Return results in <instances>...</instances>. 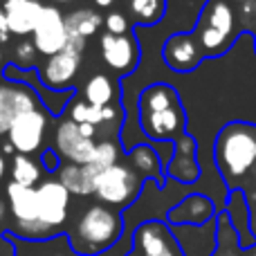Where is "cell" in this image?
<instances>
[{
  "mask_svg": "<svg viewBox=\"0 0 256 256\" xmlns=\"http://www.w3.org/2000/svg\"><path fill=\"white\" fill-rule=\"evenodd\" d=\"M43 166L48 168V171H58V166H61V164H58V158H56V150H45L43 153Z\"/></svg>",
  "mask_w": 256,
  "mask_h": 256,
  "instance_id": "31",
  "label": "cell"
},
{
  "mask_svg": "<svg viewBox=\"0 0 256 256\" xmlns=\"http://www.w3.org/2000/svg\"><path fill=\"white\" fill-rule=\"evenodd\" d=\"M216 256H236V250H234V248H225V245H220V250L216 252Z\"/></svg>",
  "mask_w": 256,
  "mask_h": 256,
  "instance_id": "35",
  "label": "cell"
},
{
  "mask_svg": "<svg viewBox=\"0 0 256 256\" xmlns=\"http://www.w3.org/2000/svg\"><path fill=\"white\" fill-rule=\"evenodd\" d=\"M4 173H7V162H4V155L0 153V180L4 178Z\"/></svg>",
  "mask_w": 256,
  "mask_h": 256,
  "instance_id": "36",
  "label": "cell"
},
{
  "mask_svg": "<svg viewBox=\"0 0 256 256\" xmlns=\"http://www.w3.org/2000/svg\"><path fill=\"white\" fill-rule=\"evenodd\" d=\"M52 2H68V0H52Z\"/></svg>",
  "mask_w": 256,
  "mask_h": 256,
  "instance_id": "40",
  "label": "cell"
},
{
  "mask_svg": "<svg viewBox=\"0 0 256 256\" xmlns=\"http://www.w3.org/2000/svg\"><path fill=\"white\" fill-rule=\"evenodd\" d=\"M84 102H88L90 106H97V108L117 106L115 104L117 102L115 81L106 74H94L84 88Z\"/></svg>",
  "mask_w": 256,
  "mask_h": 256,
  "instance_id": "20",
  "label": "cell"
},
{
  "mask_svg": "<svg viewBox=\"0 0 256 256\" xmlns=\"http://www.w3.org/2000/svg\"><path fill=\"white\" fill-rule=\"evenodd\" d=\"M227 38H230V36H225L222 32L214 30V27H209V25H204L202 30H200V34H198V43H200V48H202L204 52H209V54L220 52V50L225 48Z\"/></svg>",
  "mask_w": 256,
  "mask_h": 256,
  "instance_id": "28",
  "label": "cell"
},
{
  "mask_svg": "<svg viewBox=\"0 0 256 256\" xmlns=\"http://www.w3.org/2000/svg\"><path fill=\"white\" fill-rule=\"evenodd\" d=\"M99 48H102V58L106 66H110L120 74H128L135 70L137 61H140V45L130 34H104L99 38Z\"/></svg>",
  "mask_w": 256,
  "mask_h": 256,
  "instance_id": "12",
  "label": "cell"
},
{
  "mask_svg": "<svg viewBox=\"0 0 256 256\" xmlns=\"http://www.w3.org/2000/svg\"><path fill=\"white\" fill-rule=\"evenodd\" d=\"M117 115H120V106H106V108H97L90 106L88 102H79L72 106L70 120L76 122V124H106V122H115Z\"/></svg>",
  "mask_w": 256,
  "mask_h": 256,
  "instance_id": "22",
  "label": "cell"
},
{
  "mask_svg": "<svg viewBox=\"0 0 256 256\" xmlns=\"http://www.w3.org/2000/svg\"><path fill=\"white\" fill-rule=\"evenodd\" d=\"M207 25L214 27V30L222 32L225 36H230L234 32V12L227 2L222 0H216V2L209 4L207 9Z\"/></svg>",
  "mask_w": 256,
  "mask_h": 256,
  "instance_id": "27",
  "label": "cell"
},
{
  "mask_svg": "<svg viewBox=\"0 0 256 256\" xmlns=\"http://www.w3.org/2000/svg\"><path fill=\"white\" fill-rule=\"evenodd\" d=\"M162 54L168 68H173L178 72H186V70H194L200 63L202 48H200V43L196 40L194 34H178L166 40Z\"/></svg>",
  "mask_w": 256,
  "mask_h": 256,
  "instance_id": "13",
  "label": "cell"
},
{
  "mask_svg": "<svg viewBox=\"0 0 256 256\" xmlns=\"http://www.w3.org/2000/svg\"><path fill=\"white\" fill-rule=\"evenodd\" d=\"M36 54H38V50H36L34 40H20L16 45V50H14V63H16V68L34 66Z\"/></svg>",
  "mask_w": 256,
  "mask_h": 256,
  "instance_id": "29",
  "label": "cell"
},
{
  "mask_svg": "<svg viewBox=\"0 0 256 256\" xmlns=\"http://www.w3.org/2000/svg\"><path fill=\"white\" fill-rule=\"evenodd\" d=\"M142 189V176L126 164H115L97 176L94 180V196L106 207L124 209L137 198Z\"/></svg>",
  "mask_w": 256,
  "mask_h": 256,
  "instance_id": "3",
  "label": "cell"
},
{
  "mask_svg": "<svg viewBox=\"0 0 256 256\" xmlns=\"http://www.w3.org/2000/svg\"><path fill=\"white\" fill-rule=\"evenodd\" d=\"M250 256H256V254H250Z\"/></svg>",
  "mask_w": 256,
  "mask_h": 256,
  "instance_id": "44",
  "label": "cell"
},
{
  "mask_svg": "<svg viewBox=\"0 0 256 256\" xmlns=\"http://www.w3.org/2000/svg\"><path fill=\"white\" fill-rule=\"evenodd\" d=\"M9 173H12V182L20 186H36L38 182H43V168L30 155H14Z\"/></svg>",
  "mask_w": 256,
  "mask_h": 256,
  "instance_id": "23",
  "label": "cell"
},
{
  "mask_svg": "<svg viewBox=\"0 0 256 256\" xmlns=\"http://www.w3.org/2000/svg\"><path fill=\"white\" fill-rule=\"evenodd\" d=\"M132 243L140 256H184L171 230L160 220H148L137 227Z\"/></svg>",
  "mask_w": 256,
  "mask_h": 256,
  "instance_id": "11",
  "label": "cell"
},
{
  "mask_svg": "<svg viewBox=\"0 0 256 256\" xmlns=\"http://www.w3.org/2000/svg\"><path fill=\"white\" fill-rule=\"evenodd\" d=\"M7 214H9V202H4L0 198V230L4 227V220H7Z\"/></svg>",
  "mask_w": 256,
  "mask_h": 256,
  "instance_id": "33",
  "label": "cell"
},
{
  "mask_svg": "<svg viewBox=\"0 0 256 256\" xmlns=\"http://www.w3.org/2000/svg\"><path fill=\"white\" fill-rule=\"evenodd\" d=\"M12 38V30H9V20L4 9H0V43H7Z\"/></svg>",
  "mask_w": 256,
  "mask_h": 256,
  "instance_id": "32",
  "label": "cell"
},
{
  "mask_svg": "<svg viewBox=\"0 0 256 256\" xmlns=\"http://www.w3.org/2000/svg\"><path fill=\"white\" fill-rule=\"evenodd\" d=\"M32 38H34L38 54H45L48 58L63 52L68 40H70V34H68V22L61 9L54 7V4H45L43 16H40Z\"/></svg>",
  "mask_w": 256,
  "mask_h": 256,
  "instance_id": "8",
  "label": "cell"
},
{
  "mask_svg": "<svg viewBox=\"0 0 256 256\" xmlns=\"http://www.w3.org/2000/svg\"><path fill=\"white\" fill-rule=\"evenodd\" d=\"M38 214L40 225L45 234L52 236L63 227L68 218V207H70V191L61 184L58 180H43L38 186Z\"/></svg>",
  "mask_w": 256,
  "mask_h": 256,
  "instance_id": "7",
  "label": "cell"
},
{
  "mask_svg": "<svg viewBox=\"0 0 256 256\" xmlns=\"http://www.w3.org/2000/svg\"><path fill=\"white\" fill-rule=\"evenodd\" d=\"M254 14H256V2H254Z\"/></svg>",
  "mask_w": 256,
  "mask_h": 256,
  "instance_id": "43",
  "label": "cell"
},
{
  "mask_svg": "<svg viewBox=\"0 0 256 256\" xmlns=\"http://www.w3.org/2000/svg\"><path fill=\"white\" fill-rule=\"evenodd\" d=\"M86 50V40L81 38H70L66 45V50L54 56H50L45 61V66L40 68V79H43L45 88L52 90H63L74 81L76 72L81 68V56Z\"/></svg>",
  "mask_w": 256,
  "mask_h": 256,
  "instance_id": "5",
  "label": "cell"
},
{
  "mask_svg": "<svg viewBox=\"0 0 256 256\" xmlns=\"http://www.w3.org/2000/svg\"><path fill=\"white\" fill-rule=\"evenodd\" d=\"M106 30L108 34H115V36H122V34H128V20L122 12H112L106 16Z\"/></svg>",
  "mask_w": 256,
  "mask_h": 256,
  "instance_id": "30",
  "label": "cell"
},
{
  "mask_svg": "<svg viewBox=\"0 0 256 256\" xmlns=\"http://www.w3.org/2000/svg\"><path fill=\"white\" fill-rule=\"evenodd\" d=\"M7 202L14 220H16V234L25 238H45V230L40 225L38 214V191L36 186H20L16 182L7 184Z\"/></svg>",
  "mask_w": 256,
  "mask_h": 256,
  "instance_id": "4",
  "label": "cell"
},
{
  "mask_svg": "<svg viewBox=\"0 0 256 256\" xmlns=\"http://www.w3.org/2000/svg\"><path fill=\"white\" fill-rule=\"evenodd\" d=\"M214 216V204L204 196H189L176 209H171L168 220L178 225H202Z\"/></svg>",
  "mask_w": 256,
  "mask_h": 256,
  "instance_id": "16",
  "label": "cell"
},
{
  "mask_svg": "<svg viewBox=\"0 0 256 256\" xmlns=\"http://www.w3.org/2000/svg\"><path fill=\"white\" fill-rule=\"evenodd\" d=\"M54 146H56L58 155L63 160H68L72 164H79V166H88L92 162L97 142L86 137L76 122L63 120L56 126V132H54Z\"/></svg>",
  "mask_w": 256,
  "mask_h": 256,
  "instance_id": "10",
  "label": "cell"
},
{
  "mask_svg": "<svg viewBox=\"0 0 256 256\" xmlns=\"http://www.w3.org/2000/svg\"><path fill=\"white\" fill-rule=\"evenodd\" d=\"M56 180L61 182L70 194L90 196V194H94V180H97V176H94L88 166H79V164L66 162L58 166Z\"/></svg>",
  "mask_w": 256,
  "mask_h": 256,
  "instance_id": "17",
  "label": "cell"
},
{
  "mask_svg": "<svg viewBox=\"0 0 256 256\" xmlns=\"http://www.w3.org/2000/svg\"><path fill=\"white\" fill-rule=\"evenodd\" d=\"M240 2H250V0H240ZM254 2H256V0H254Z\"/></svg>",
  "mask_w": 256,
  "mask_h": 256,
  "instance_id": "42",
  "label": "cell"
},
{
  "mask_svg": "<svg viewBox=\"0 0 256 256\" xmlns=\"http://www.w3.org/2000/svg\"><path fill=\"white\" fill-rule=\"evenodd\" d=\"M216 164L225 180H238L256 164V128L230 124L216 140Z\"/></svg>",
  "mask_w": 256,
  "mask_h": 256,
  "instance_id": "2",
  "label": "cell"
},
{
  "mask_svg": "<svg viewBox=\"0 0 256 256\" xmlns=\"http://www.w3.org/2000/svg\"><path fill=\"white\" fill-rule=\"evenodd\" d=\"M128 9L140 25H153L164 16L166 0H130Z\"/></svg>",
  "mask_w": 256,
  "mask_h": 256,
  "instance_id": "25",
  "label": "cell"
},
{
  "mask_svg": "<svg viewBox=\"0 0 256 256\" xmlns=\"http://www.w3.org/2000/svg\"><path fill=\"white\" fill-rule=\"evenodd\" d=\"M115 164H120V144H117L115 140H104V142H99L97 148H94L92 162L88 164V168L94 173V176H99L102 171H106V168L115 166Z\"/></svg>",
  "mask_w": 256,
  "mask_h": 256,
  "instance_id": "26",
  "label": "cell"
},
{
  "mask_svg": "<svg viewBox=\"0 0 256 256\" xmlns=\"http://www.w3.org/2000/svg\"><path fill=\"white\" fill-rule=\"evenodd\" d=\"M112 2H115V0H94V4H97V7H110Z\"/></svg>",
  "mask_w": 256,
  "mask_h": 256,
  "instance_id": "37",
  "label": "cell"
},
{
  "mask_svg": "<svg viewBox=\"0 0 256 256\" xmlns=\"http://www.w3.org/2000/svg\"><path fill=\"white\" fill-rule=\"evenodd\" d=\"M126 256H140V254H137V252H135V250H132V252H128Z\"/></svg>",
  "mask_w": 256,
  "mask_h": 256,
  "instance_id": "38",
  "label": "cell"
},
{
  "mask_svg": "<svg viewBox=\"0 0 256 256\" xmlns=\"http://www.w3.org/2000/svg\"><path fill=\"white\" fill-rule=\"evenodd\" d=\"M38 108V97L34 90L18 81H0V137L9 135L18 115Z\"/></svg>",
  "mask_w": 256,
  "mask_h": 256,
  "instance_id": "9",
  "label": "cell"
},
{
  "mask_svg": "<svg viewBox=\"0 0 256 256\" xmlns=\"http://www.w3.org/2000/svg\"><path fill=\"white\" fill-rule=\"evenodd\" d=\"M124 232L122 214L106 204H92L76 220L70 234V245L81 256H97L120 240Z\"/></svg>",
  "mask_w": 256,
  "mask_h": 256,
  "instance_id": "1",
  "label": "cell"
},
{
  "mask_svg": "<svg viewBox=\"0 0 256 256\" xmlns=\"http://www.w3.org/2000/svg\"><path fill=\"white\" fill-rule=\"evenodd\" d=\"M130 164L142 178L160 176V155L150 146H135L130 150Z\"/></svg>",
  "mask_w": 256,
  "mask_h": 256,
  "instance_id": "24",
  "label": "cell"
},
{
  "mask_svg": "<svg viewBox=\"0 0 256 256\" xmlns=\"http://www.w3.org/2000/svg\"><path fill=\"white\" fill-rule=\"evenodd\" d=\"M9 20V30L14 36L34 34L40 16H43L45 4L40 0H4L2 4Z\"/></svg>",
  "mask_w": 256,
  "mask_h": 256,
  "instance_id": "14",
  "label": "cell"
},
{
  "mask_svg": "<svg viewBox=\"0 0 256 256\" xmlns=\"http://www.w3.org/2000/svg\"><path fill=\"white\" fill-rule=\"evenodd\" d=\"M168 173L182 182H194L198 178V166H196V144L189 137H180L173 153V162L168 166Z\"/></svg>",
  "mask_w": 256,
  "mask_h": 256,
  "instance_id": "19",
  "label": "cell"
},
{
  "mask_svg": "<svg viewBox=\"0 0 256 256\" xmlns=\"http://www.w3.org/2000/svg\"><path fill=\"white\" fill-rule=\"evenodd\" d=\"M2 256H14V252H12V248H9V252H7V254H2Z\"/></svg>",
  "mask_w": 256,
  "mask_h": 256,
  "instance_id": "39",
  "label": "cell"
},
{
  "mask_svg": "<svg viewBox=\"0 0 256 256\" xmlns=\"http://www.w3.org/2000/svg\"><path fill=\"white\" fill-rule=\"evenodd\" d=\"M45 130H48V115L40 108L27 110L16 117L14 126L9 128L7 142L18 155H34L43 148Z\"/></svg>",
  "mask_w": 256,
  "mask_h": 256,
  "instance_id": "6",
  "label": "cell"
},
{
  "mask_svg": "<svg viewBox=\"0 0 256 256\" xmlns=\"http://www.w3.org/2000/svg\"><path fill=\"white\" fill-rule=\"evenodd\" d=\"M0 63H2V50H0Z\"/></svg>",
  "mask_w": 256,
  "mask_h": 256,
  "instance_id": "41",
  "label": "cell"
},
{
  "mask_svg": "<svg viewBox=\"0 0 256 256\" xmlns=\"http://www.w3.org/2000/svg\"><path fill=\"white\" fill-rule=\"evenodd\" d=\"M66 22H68V34H70V38L86 40L99 32V27L104 25V18L99 16L94 9H76L70 16H66Z\"/></svg>",
  "mask_w": 256,
  "mask_h": 256,
  "instance_id": "21",
  "label": "cell"
},
{
  "mask_svg": "<svg viewBox=\"0 0 256 256\" xmlns=\"http://www.w3.org/2000/svg\"><path fill=\"white\" fill-rule=\"evenodd\" d=\"M140 120H142L140 122L142 130H144L146 137L158 142H166L182 130L184 112H182L180 106H176L171 110H162V112H146V115H140Z\"/></svg>",
  "mask_w": 256,
  "mask_h": 256,
  "instance_id": "15",
  "label": "cell"
},
{
  "mask_svg": "<svg viewBox=\"0 0 256 256\" xmlns=\"http://www.w3.org/2000/svg\"><path fill=\"white\" fill-rule=\"evenodd\" d=\"M176 106H180L178 92L166 84H153L148 88H144V92L140 94V115L171 110Z\"/></svg>",
  "mask_w": 256,
  "mask_h": 256,
  "instance_id": "18",
  "label": "cell"
},
{
  "mask_svg": "<svg viewBox=\"0 0 256 256\" xmlns=\"http://www.w3.org/2000/svg\"><path fill=\"white\" fill-rule=\"evenodd\" d=\"M79 128H81V132H84L86 137H90V140H92L94 132H97V126H92V124H79Z\"/></svg>",
  "mask_w": 256,
  "mask_h": 256,
  "instance_id": "34",
  "label": "cell"
}]
</instances>
